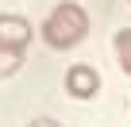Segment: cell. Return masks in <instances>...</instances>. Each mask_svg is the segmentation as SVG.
Wrapping results in <instances>:
<instances>
[{
	"label": "cell",
	"mask_w": 131,
	"mask_h": 127,
	"mask_svg": "<svg viewBox=\"0 0 131 127\" xmlns=\"http://www.w3.org/2000/svg\"><path fill=\"white\" fill-rule=\"evenodd\" d=\"M116 54H119V62H123V70L131 73V27H119V31H116Z\"/></svg>",
	"instance_id": "277c9868"
},
{
	"label": "cell",
	"mask_w": 131,
	"mask_h": 127,
	"mask_svg": "<svg viewBox=\"0 0 131 127\" xmlns=\"http://www.w3.org/2000/svg\"><path fill=\"white\" fill-rule=\"evenodd\" d=\"M31 42V23L23 16H0V50H27Z\"/></svg>",
	"instance_id": "7a4b0ae2"
},
{
	"label": "cell",
	"mask_w": 131,
	"mask_h": 127,
	"mask_svg": "<svg viewBox=\"0 0 131 127\" xmlns=\"http://www.w3.org/2000/svg\"><path fill=\"white\" fill-rule=\"evenodd\" d=\"M85 35H89V12L81 4H73V0H62V4L46 16V23H42V39L54 50H70Z\"/></svg>",
	"instance_id": "6da1fadb"
},
{
	"label": "cell",
	"mask_w": 131,
	"mask_h": 127,
	"mask_svg": "<svg viewBox=\"0 0 131 127\" xmlns=\"http://www.w3.org/2000/svg\"><path fill=\"white\" fill-rule=\"evenodd\" d=\"M66 89H70V96H77V100H89V96L100 93V73L93 66H70L66 70Z\"/></svg>",
	"instance_id": "3957f363"
},
{
	"label": "cell",
	"mask_w": 131,
	"mask_h": 127,
	"mask_svg": "<svg viewBox=\"0 0 131 127\" xmlns=\"http://www.w3.org/2000/svg\"><path fill=\"white\" fill-rule=\"evenodd\" d=\"M27 127H58V123H54V119H46V116H39V119H31Z\"/></svg>",
	"instance_id": "8992f818"
},
{
	"label": "cell",
	"mask_w": 131,
	"mask_h": 127,
	"mask_svg": "<svg viewBox=\"0 0 131 127\" xmlns=\"http://www.w3.org/2000/svg\"><path fill=\"white\" fill-rule=\"evenodd\" d=\"M19 66H23V54H19V50H0V81L12 77Z\"/></svg>",
	"instance_id": "5b68a950"
}]
</instances>
